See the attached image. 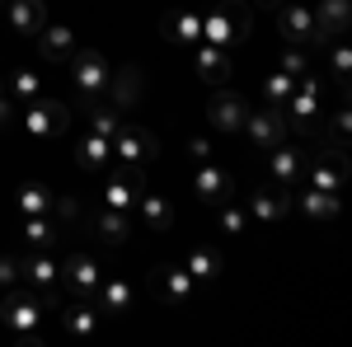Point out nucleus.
Here are the masks:
<instances>
[{
    "mask_svg": "<svg viewBox=\"0 0 352 347\" xmlns=\"http://www.w3.org/2000/svg\"><path fill=\"white\" fill-rule=\"evenodd\" d=\"M277 71H287V76H305V71H310V47H292V43H287V47H282V52H277Z\"/></svg>",
    "mask_w": 352,
    "mask_h": 347,
    "instance_id": "nucleus-38",
    "label": "nucleus"
},
{
    "mask_svg": "<svg viewBox=\"0 0 352 347\" xmlns=\"http://www.w3.org/2000/svg\"><path fill=\"white\" fill-rule=\"evenodd\" d=\"M61 328H66V333H94V328H99V305H89L80 295L76 305L61 310Z\"/></svg>",
    "mask_w": 352,
    "mask_h": 347,
    "instance_id": "nucleus-33",
    "label": "nucleus"
},
{
    "mask_svg": "<svg viewBox=\"0 0 352 347\" xmlns=\"http://www.w3.org/2000/svg\"><path fill=\"white\" fill-rule=\"evenodd\" d=\"M244 212H249V221H258V225H277L282 216L292 212V188H263V192H249Z\"/></svg>",
    "mask_w": 352,
    "mask_h": 347,
    "instance_id": "nucleus-17",
    "label": "nucleus"
},
{
    "mask_svg": "<svg viewBox=\"0 0 352 347\" xmlns=\"http://www.w3.org/2000/svg\"><path fill=\"white\" fill-rule=\"evenodd\" d=\"M19 277H24V287L52 300V291L61 287V258L52 249H28V254H19Z\"/></svg>",
    "mask_w": 352,
    "mask_h": 347,
    "instance_id": "nucleus-9",
    "label": "nucleus"
},
{
    "mask_svg": "<svg viewBox=\"0 0 352 347\" xmlns=\"http://www.w3.org/2000/svg\"><path fill=\"white\" fill-rule=\"evenodd\" d=\"M141 192H146V169H113L104 188H99V202L113 207V212H132L136 202H141Z\"/></svg>",
    "mask_w": 352,
    "mask_h": 347,
    "instance_id": "nucleus-7",
    "label": "nucleus"
},
{
    "mask_svg": "<svg viewBox=\"0 0 352 347\" xmlns=\"http://www.w3.org/2000/svg\"><path fill=\"white\" fill-rule=\"evenodd\" d=\"M66 76H71V89L80 94L85 104H94V99H104V89H109V61L99 47H76V56L66 61Z\"/></svg>",
    "mask_w": 352,
    "mask_h": 347,
    "instance_id": "nucleus-2",
    "label": "nucleus"
},
{
    "mask_svg": "<svg viewBox=\"0 0 352 347\" xmlns=\"http://www.w3.org/2000/svg\"><path fill=\"white\" fill-rule=\"evenodd\" d=\"M66 127H71V108L61 104V99H33V104H24V132L28 136H66Z\"/></svg>",
    "mask_w": 352,
    "mask_h": 347,
    "instance_id": "nucleus-6",
    "label": "nucleus"
},
{
    "mask_svg": "<svg viewBox=\"0 0 352 347\" xmlns=\"http://www.w3.org/2000/svg\"><path fill=\"white\" fill-rule=\"evenodd\" d=\"M292 89H296V76H287V71H277V66L263 76V99H268L272 108L287 104V99H292Z\"/></svg>",
    "mask_w": 352,
    "mask_h": 347,
    "instance_id": "nucleus-35",
    "label": "nucleus"
},
{
    "mask_svg": "<svg viewBox=\"0 0 352 347\" xmlns=\"http://www.w3.org/2000/svg\"><path fill=\"white\" fill-rule=\"evenodd\" d=\"M240 132L249 136V146H258V150H272V146H282L287 141V117H282V108H249L244 113V122H240Z\"/></svg>",
    "mask_w": 352,
    "mask_h": 347,
    "instance_id": "nucleus-11",
    "label": "nucleus"
},
{
    "mask_svg": "<svg viewBox=\"0 0 352 347\" xmlns=\"http://www.w3.org/2000/svg\"><path fill=\"white\" fill-rule=\"evenodd\" d=\"M212 212H217V230H221V240H240L244 230H249V212H244V202H235V197L217 202Z\"/></svg>",
    "mask_w": 352,
    "mask_h": 347,
    "instance_id": "nucleus-29",
    "label": "nucleus"
},
{
    "mask_svg": "<svg viewBox=\"0 0 352 347\" xmlns=\"http://www.w3.org/2000/svg\"><path fill=\"white\" fill-rule=\"evenodd\" d=\"M0 66H5V52H0Z\"/></svg>",
    "mask_w": 352,
    "mask_h": 347,
    "instance_id": "nucleus-45",
    "label": "nucleus"
},
{
    "mask_svg": "<svg viewBox=\"0 0 352 347\" xmlns=\"http://www.w3.org/2000/svg\"><path fill=\"white\" fill-rule=\"evenodd\" d=\"M160 38L179 43V47H197V43H202V14H192V10H169L160 19Z\"/></svg>",
    "mask_w": 352,
    "mask_h": 347,
    "instance_id": "nucleus-21",
    "label": "nucleus"
},
{
    "mask_svg": "<svg viewBox=\"0 0 352 347\" xmlns=\"http://www.w3.org/2000/svg\"><path fill=\"white\" fill-rule=\"evenodd\" d=\"M184 267L192 272V282H212V277L221 272V254L212 249V244H192L188 258H184Z\"/></svg>",
    "mask_w": 352,
    "mask_h": 347,
    "instance_id": "nucleus-34",
    "label": "nucleus"
},
{
    "mask_svg": "<svg viewBox=\"0 0 352 347\" xmlns=\"http://www.w3.org/2000/svg\"><path fill=\"white\" fill-rule=\"evenodd\" d=\"M192 197L197 202H207V207H217L226 197H235V174L217 160H202L192 164Z\"/></svg>",
    "mask_w": 352,
    "mask_h": 347,
    "instance_id": "nucleus-10",
    "label": "nucleus"
},
{
    "mask_svg": "<svg viewBox=\"0 0 352 347\" xmlns=\"http://www.w3.org/2000/svg\"><path fill=\"white\" fill-rule=\"evenodd\" d=\"M61 282H66V287H71L76 295L94 300L99 282H104V267H99V258H94V254L76 249V254H66V258H61Z\"/></svg>",
    "mask_w": 352,
    "mask_h": 347,
    "instance_id": "nucleus-13",
    "label": "nucleus"
},
{
    "mask_svg": "<svg viewBox=\"0 0 352 347\" xmlns=\"http://www.w3.org/2000/svg\"><path fill=\"white\" fill-rule=\"evenodd\" d=\"M320 108H324V80L315 76V71H305L292 89V99L282 104V117H287V132H310L315 127V117H320Z\"/></svg>",
    "mask_w": 352,
    "mask_h": 347,
    "instance_id": "nucleus-4",
    "label": "nucleus"
},
{
    "mask_svg": "<svg viewBox=\"0 0 352 347\" xmlns=\"http://www.w3.org/2000/svg\"><path fill=\"white\" fill-rule=\"evenodd\" d=\"M192 56H197V80L202 85H226L230 80V47H217V43H197L192 47Z\"/></svg>",
    "mask_w": 352,
    "mask_h": 347,
    "instance_id": "nucleus-20",
    "label": "nucleus"
},
{
    "mask_svg": "<svg viewBox=\"0 0 352 347\" xmlns=\"http://www.w3.org/2000/svg\"><path fill=\"white\" fill-rule=\"evenodd\" d=\"M132 216H141V225L151 235H169L174 230V202H164L155 192H141V202L132 207Z\"/></svg>",
    "mask_w": 352,
    "mask_h": 347,
    "instance_id": "nucleus-23",
    "label": "nucleus"
},
{
    "mask_svg": "<svg viewBox=\"0 0 352 347\" xmlns=\"http://www.w3.org/2000/svg\"><path fill=\"white\" fill-rule=\"evenodd\" d=\"M136 230V216L132 212H113V207H99V216H94V235L104 244H127Z\"/></svg>",
    "mask_w": 352,
    "mask_h": 347,
    "instance_id": "nucleus-24",
    "label": "nucleus"
},
{
    "mask_svg": "<svg viewBox=\"0 0 352 347\" xmlns=\"http://www.w3.org/2000/svg\"><path fill=\"white\" fill-rule=\"evenodd\" d=\"M24 277H19V254H0V287L10 291V287H19Z\"/></svg>",
    "mask_w": 352,
    "mask_h": 347,
    "instance_id": "nucleus-39",
    "label": "nucleus"
},
{
    "mask_svg": "<svg viewBox=\"0 0 352 347\" xmlns=\"http://www.w3.org/2000/svg\"><path fill=\"white\" fill-rule=\"evenodd\" d=\"M249 28H254V14H249V5L244 0H221L212 14H202V43H217V47H240L244 38H249Z\"/></svg>",
    "mask_w": 352,
    "mask_h": 347,
    "instance_id": "nucleus-1",
    "label": "nucleus"
},
{
    "mask_svg": "<svg viewBox=\"0 0 352 347\" xmlns=\"http://www.w3.org/2000/svg\"><path fill=\"white\" fill-rule=\"evenodd\" d=\"M155 291H160L164 300H184V295L192 291V272L184 263H179V267H174V263L155 267Z\"/></svg>",
    "mask_w": 352,
    "mask_h": 347,
    "instance_id": "nucleus-28",
    "label": "nucleus"
},
{
    "mask_svg": "<svg viewBox=\"0 0 352 347\" xmlns=\"http://www.w3.org/2000/svg\"><path fill=\"white\" fill-rule=\"evenodd\" d=\"M155 160V136L146 132V127H118L113 132V164H122V169H146V164Z\"/></svg>",
    "mask_w": 352,
    "mask_h": 347,
    "instance_id": "nucleus-8",
    "label": "nucleus"
},
{
    "mask_svg": "<svg viewBox=\"0 0 352 347\" xmlns=\"http://www.w3.org/2000/svg\"><path fill=\"white\" fill-rule=\"evenodd\" d=\"M47 310H52L47 295H28V291H19V287H10L5 305H0V324H5L10 333H19V338H33V333L43 328V320H47Z\"/></svg>",
    "mask_w": 352,
    "mask_h": 347,
    "instance_id": "nucleus-3",
    "label": "nucleus"
},
{
    "mask_svg": "<svg viewBox=\"0 0 352 347\" xmlns=\"http://www.w3.org/2000/svg\"><path fill=\"white\" fill-rule=\"evenodd\" d=\"M10 122H14V99H10V94H5V85H0V132H5Z\"/></svg>",
    "mask_w": 352,
    "mask_h": 347,
    "instance_id": "nucleus-42",
    "label": "nucleus"
},
{
    "mask_svg": "<svg viewBox=\"0 0 352 347\" xmlns=\"http://www.w3.org/2000/svg\"><path fill=\"white\" fill-rule=\"evenodd\" d=\"M76 164L89 169V174L109 169L113 164V141L109 136H94V132H80V141H76Z\"/></svg>",
    "mask_w": 352,
    "mask_h": 347,
    "instance_id": "nucleus-25",
    "label": "nucleus"
},
{
    "mask_svg": "<svg viewBox=\"0 0 352 347\" xmlns=\"http://www.w3.org/2000/svg\"><path fill=\"white\" fill-rule=\"evenodd\" d=\"M24 240H28V249H56L61 221L56 216H24Z\"/></svg>",
    "mask_w": 352,
    "mask_h": 347,
    "instance_id": "nucleus-30",
    "label": "nucleus"
},
{
    "mask_svg": "<svg viewBox=\"0 0 352 347\" xmlns=\"http://www.w3.org/2000/svg\"><path fill=\"white\" fill-rule=\"evenodd\" d=\"M258 5H263V10H272V14H277V10H282V5H287V0H258Z\"/></svg>",
    "mask_w": 352,
    "mask_h": 347,
    "instance_id": "nucleus-43",
    "label": "nucleus"
},
{
    "mask_svg": "<svg viewBox=\"0 0 352 347\" xmlns=\"http://www.w3.org/2000/svg\"><path fill=\"white\" fill-rule=\"evenodd\" d=\"M244 113H249L244 94L226 89V85H217V89H212V99H207V122H212L217 132H240Z\"/></svg>",
    "mask_w": 352,
    "mask_h": 347,
    "instance_id": "nucleus-15",
    "label": "nucleus"
},
{
    "mask_svg": "<svg viewBox=\"0 0 352 347\" xmlns=\"http://www.w3.org/2000/svg\"><path fill=\"white\" fill-rule=\"evenodd\" d=\"M188 155H192V164L212 160V141H207V136H192V141H188Z\"/></svg>",
    "mask_w": 352,
    "mask_h": 347,
    "instance_id": "nucleus-41",
    "label": "nucleus"
},
{
    "mask_svg": "<svg viewBox=\"0 0 352 347\" xmlns=\"http://www.w3.org/2000/svg\"><path fill=\"white\" fill-rule=\"evenodd\" d=\"M14 202H19V216H56V221H71V216L80 212L76 197H66V192H56L47 183H19Z\"/></svg>",
    "mask_w": 352,
    "mask_h": 347,
    "instance_id": "nucleus-5",
    "label": "nucleus"
},
{
    "mask_svg": "<svg viewBox=\"0 0 352 347\" xmlns=\"http://www.w3.org/2000/svg\"><path fill=\"white\" fill-rule=\"evenodd\" d=\"M104 94H113V108H132V104H141V76H136L132 66L127 71H113L109 76V89Z\"/></svg>",
    "mask_w": 352,
    "mask_h": 347,
    "instance_id": "nucleus-31",
    "label": "nucleus"
},
{
    "mask_svg": "<svg viewBox=\"0 0 352 347\" xmlns=\"http://www.w3.org/2000/svg\"><path fill=\"white\" fill-rule=\"evenodd\" d=\"M277 33H282V43H292V47H320L310 5H296V0H287V5L277 10Z\"/></svg>",
    "mask_w": 352,
    "mask_h": 347,
    "instance_id": "nucleus-14",
    "label": "nucleus"
},
{
    "mask_svg": "<svg viewBox=\"0 0 352 347\" xmlns=\"http://www.w3.org/2000/svg\"><path fill=\"white\" fill-rule=\"evenodd\" d=\"M43 89H47V80H43L38 66H14L10 80H5V94H10L14 104H33V99H43Z\"/></svg>",
    "mask_w": 352,
    "mask_h": 347,
    "instance_id": "nucleus-26",
    "label": "nucleus"
},
{
    "mask_svg": "<svg viewBox=\"0 0 352 347\" xmlns=\"http://www.w3.org/2000/svg\"><path fill=\"white\" fill-rule=\"evenodd\" d=\"M292 207H300L310 221H329V216H338V192H320V188H310V192L292 197Z\"/></svg>",
    "mask_w": 352,
    "mask_h": 347,
    "instance_id": "nucleus-32",
    "label": "nucleus"
},
{
    "mask_svg": "<svg viewBox=\"0 0 352 347\" xmlns=\"http://www.w3.org/2000/svg\"><path fill=\"white\" fill-rule=\"evenodd\" d=\"M310 19H315V33H320V47H324L329 38L348 33V24H352V0H315Z\"/></svg>",
    "mask_w": 352,
    "mask_h": 347,
    "instance_id": "nucleus-18",
    "label": "nucleus"
},
{
    "mask_svg": "<svg viewBox=\"0 0 352 347\" xmlns=\"http://www.w3.org/2000/svg\"><path fill=\"white\" fill-rule=\"evenodd\" d=\"M5 5H10V0H0V14H5Z\"/></svg>",
    "mask_w": 352,
    "mask_h": 347,
    "instance_id": "nucleus-44",
    "label": "nucleus"
},
{
    "mask_svg": "<svg viewBox=\"0 0 352 347\" xmlns=\"http://www.w3.org/2000/svg\"><path fill=\"white\" fill-rule=\"evenodd\" d=\"M0 19L10 24L14 38H28V43H33V38L43 33V24H47V5H43V0H10Z\"/></svg>",
    "mask_w": 352,
    "mask_h": 347,
    "instance_id": "nucleus-16",
    "label": "nucleus"
},
{
    "mask_svg": "<svg viewBox=\"0 0 352 347\" xmlns=\"http://www.w3.org/2000/svg\"><path fill=\"white\" fill-rule=\"evenodd\" d=\"M329 127H333V141H338V146H343V141H348V132H352V117H348V108H338V113H333V122H329Z\"/></svg>",
    "mask_w": 352,
    "mask_h": 347,
    "instance_id": "nucleus-40",
    "label": "nucleus"
},
{
    "mask_svg": "<svg viewBox=\"0 0 352 347\" xmlns=\"http://www.w3.org/2000/svg\"><path fill=\"white\" fill-rule=\"evenodd\" d=\"M136 287L127 282V277H104L99 282V291H94V300H99V315H122L127 305H132Z\"/></svg>",
    "mask_w": 352,
    "mask_h": 347,
    "instance_id": "nucleus-27",
    "label": "nucleus"
},
{
    "mask_svg": "<svg viewBox=\"0 0 352 347\" xmlns=\"http://www.w3.org/2000/svg\"><path fill=\"white\" fill-rule=\"evenodd\" d=\"M300 169H305V155H300L296 146H272L268 150V179H272V188H292L300 179Z\"/></svg>",
    "mask_w": 352,
    "mask_h": 347,
    "instance_id": "nucleus-22",
    "label": "nucleus"
},
{
    "mask_svg": "<svg viewBox=\"0 0 352 347\" xmlns=\"http://www.w3.org/2000/svg\"><path fill=\"white\" fill-rule=\"evenodd\" d=\"M76 47H80V38H76V28L71 24H43V33L33 38V52H38V61L43 66H66L71 56H76Z\"/></svg>",
    "mask_w": 352,
    "mask_h": 347,
    "instance_id": "nucleus-12",
    "label": "nucleus"
},
{
    "mask_svg": "<svg viewBox=\"0 0 352 347\" xmlns=\"http://www.w3.org/2000/svg\"><path fill=\"white\" fill-rule=\"evenodd\" d=\"M329 71H333V89L343 94V89H348V71H352V47L348 43H333V47H329Z\"/></svg>",
    "mask_w": 352,
    "mask_h": 347,
    "instance_id": "nucleus-36",
    "label": "nucleus"
},
{
    "mask_svg": "<svg viewBox=\"0 0 352 347\" xmlns=\"http://www.w3.org/2000/svg\"><path fill=\"white\" fill-rule=\"evenodd\" d=\"M305 179H310V188H320V192H343V150H329V155H315V160H305V169H300Z\"/></svg>",
    "mask_w": 352,
    "mask_h": 347,
    "instance_id": "nucleus-19",
    "label": "nucleus"
},
{
    "mask_svg": "<svg viewBox=\"0 0 352 347\" xmlns=\"http://www.w3.org/2000/svg\"><path fill=\"white\" fill-rule=\"evenodd\" d=\"M118 127H122V117H118V108H99V104H89V127H85V132H94V136H109L113 141V132H118Z\"/></svg>",
    "mask_w": 352,
    "mask_h": 347,
    "instance_id": "nucleus-37",
    "label": "nucleus"
}]
</instances>
